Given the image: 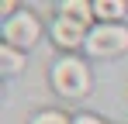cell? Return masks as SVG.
I'll return each instance as SVG.
<instances>
[{
    "mask_svg": "<svg viewBox=\"0 0 128 124\" xmlns=\"http://www.w3.org/2000/svg\"><path fill=\"white\" fill-rule=\"evenodd\" d=\"M52 86L62 93V97H86L90 93V69L80 59L66 55L52 65Z\"/></svg>",
    "mask_w": 128,
    "mask_h": 124,
    "instance_id": "obj_1",
    "label": "cell"
},
{
    "mask_svg": "<svg viewBox=\"0 0 128 124\" xmlns=\"http://www.w3.org/2000/svg\"><path fill=\"white\" fill-rule=\"evenodd\" d=\"M86 52L97 55V59L128 52V28H125V24H97V28H90Z\"/></svg>",
    "mask_w": 128,
    "mask_h": 124,
    "instance_id": "obj_2",
    "label": "cell"
},
{
    "mask_svg": "<svg viewBox=\"0 0 128 124\" xmlns=\"http://www.w3.org/2000/svg\"><path fill=\"white\" fill-rule=\"evenodd\" d=\"M38 35H42L38 17L28 10H18L14 17L4 21V45H10V48H31L38 41Z\"/></svg>",
    "mask_w": 128,
    "mask_h": 124,
    "instance_id": "obj_3",
    "label": "cell"
},
{
    "mask_svg": "<svg viewBox=\"0 0 128 124\" xmlns=\"http://www.w3.org/2000/svg\"><path fill=\"white\" fill-rule=\"evenodd\" d=\"M86 28L90 24H80V21H69V17H56L52 38H56V45H62V48H76V45H86V38H90Z\"/></svg>",
    "mask_w": 128,
    "mask_h": 124,
    "instance_id": "obj_4",
    "label": "cell"
},
{
    "mask_svg": "<svg viewBox=\"0 0 128 124\" xmlns=\"http://www.w3.org/2000/svg\"><path fill=\"white\" fill-rule=\"evenodd\" d=\"M128 3L125 0H97L94 3V17H100L104 24H118V17H125Z\"/></svg>",
    "mask_w": 128,
    "mask_h": 124,
    "instance_id": "obj_5",
    "label": "cell"
},
{
    "mask_svg": "<svg viewBox=\"0 0 128 124\" xmlns=\"http://www.w3.org/2000/svg\"><path fill=\"white\" fill-rule=\"evenodd\" d=\"M59 17H69V21H80V24H90L94 21V7L86 0H66L59 7Z\"/></svg>",
    "mask_w": 128,
    "mask_h": 124,
    "instance_id": "obj_6",
    "label": "cell"
},
{
    "mask_svg": "<svg viewBox=\"0 0 128 124\" xmlns=\"http://www.w3.org/2000/svg\"><path fill=\"white\" fill-rule=\"evenodd\" d=\"M21 65H24V55H18V48H10V45H0V72L14 76Z\"/></svg>",
    "mask_w": 128,
    "mask_h": 124,
    "instance_id": "obj_7",
    "label": "cell"
},
{
    "mask_svg": "<svg viewBox=\"0 0 128 124\" xmlns=\"http://www.w3.org/2000/svg\"><path fill=\"white\" fill-rule=\"evenodd\" d=\"M31 124H73V121H66L59 110H42V114H38Z\"/></svg>",
    "mask_w": 128,
    "mask_h": 124,
    "instance_id": "obj_8",
    "label": "cell"
},
{
    "mask_svg": "<svg viewBox=\"0 0 128 124\" xmlns=\"http://www.w3.org/2000/svg\"><path fill=\"white\" fill-rule=\"evenodd\" d=\"M73 124H104V121H97V117H90V114H80Z\"/></svg>",
    "mask_w": 128,
    "mask_h": 124,
    "instance_id": "obj_9",
    "label": "cell"
}]
</instances>
